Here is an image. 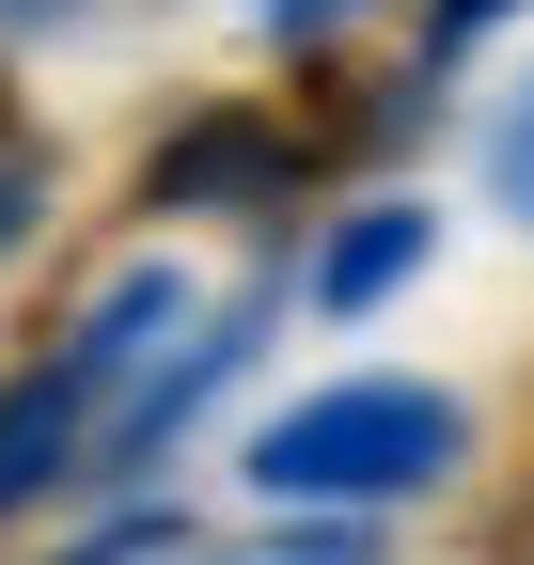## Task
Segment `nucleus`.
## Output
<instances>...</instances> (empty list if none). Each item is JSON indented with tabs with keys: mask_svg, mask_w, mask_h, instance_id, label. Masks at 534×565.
<instances>
[{
	"mask_svg": "<svg viewBox=\"0 0 534 565\" xmlns=\"http://www.w3.org/2000/svg\"><path fill=\"white\" fill-rule=\"evenodd\" d=\"M456 456H472V408L425 393V377H330V393L252 424V487L267 503H409Z\"/></svg>",
	"mask_w": 534,
	"mask_h": 565,
	"instance_id": "nucleus-1",
	"label": "nucleus"
},
{
	"mask_svg": "<svg viewBox=\"0 0 534 565\" xmlns=\"http://www.w3.org/2000/svg\"><path fill=\"white\" fill-rule=\"evenodd\" d=\"M173 330H189V282H173V267H126L110 299L63 330V362H79L95 408H110V393H142V377H158V345H173Z\"/></svg>",
	"mask_w": 534,
	"mask_h": 565,
	"instance_id": "nucleus-2",
	"label": "nucleus"
},
{
	"mask_svg": "<svg viewBox=\"0 0 534 565\" xmlns=\"http://www.w3.org/2000/svg\"><path fill=\"white\" fill-rule=\"evenodd\" d=\"M79 424H95V377H79V362H47V377L0 393V519H17L63 456H79Z\"/></svg>",
	"mask_w": 534,
	"mask_h": 565,
	"instance_id": "nucleus-3",
	"label": "nucleus"
},
{
	"mask_svg": "<svg viewBox=\"0 0 534 565\" xmlns=\"http://www.w3.org/2000/svg\"><path fill=\"white\" fill-rule=\"evenodd\" d=\"M425 252H440V221H425V204H362V221L314 252V315H377Z\"/></svg>",
	"mask_w": 534,
	"mask_h": 565,
	"instance_id": "nucleus-4",
	"label": "nucleus"
},
{
	"mask_svg": "<svg viewBox=\"0 0 534 565\" xmlns=\"http://www.w3.org/2000/svg\"><path fill=\"white\" fill-rule=\"evenodd\" d=\"M236 189H299V141H267V126H205V141H173V158L142 173L158 221H189V204H236Z\"/></svg>",
	"mask_w": 534,
	"mask_h": 565,
	"instance_id": "nucleus-5",
	"label": "nucleus"
},
{
	"mask_svg": "<svg viewBox=\"0 0 534 565\" xmlns=\"http://www.w3.org/2000/svg\"><path fill=\"white\" fill-rule=\"evenodd\" d=\"M32 221H47V173H32V158H0V252H17Z\"/></svg>",
	"mask_w": 534,
	"mask_h": 565,
	"instance_id": "nucleus-6",
	"label": "nucleus"
},
{
	"mask_svg": "<svg viewBox=\"0 0 534 565\" xmlns=\"http://www.w3.org/2000/svg\"><path fill=\"white\" fill-rule=\"evenodd\" d=\"M267 32H330V17H362V0H252Z\"/></svg>",
	"mask_w": 534,
	"mask_h": 565,
	"instance_id": "nucleus-7",
	"label": "nucleus"
},
{
	"mask_svg": "<svg viewBox=\"0 0 534 565\" xmlns=\"http://www.w3.org/2000/svg\"><path fill=\"white\" fill-rule=\"evenodd\" d=\"M503 189L534 204V95H519V126H503Z\"/></svg>",
	"mask_w": 534,
	"mask_h": 565,
	"instance_id": "nucleus-8",
	"label": "nucleus"
},
{
	"mask_svg": "<svg viewBox=\"0 0 534 565\" xmlns=\"http://www.w3.org/2000/svg\"><path fill=\"white\" fill-rule=\"evenodd\" d=\"M488 17H519V0H440V47H472Z\"/></svg>",
	"mask_w": 534,
	"mask_h": 565,
	"instance_id": "nucleus-9",
	"label": "nucleus"
},
{
	"mask_svg": "<svg viewBox=\"0 0 534 565\" xmlns=\"http://www.w3.org/2000/svg\"><path fill=\"white\" fill-rule=\"evenodd\" d=\"M0 17H63V0H0Z\"/></svg>",
	"mask_w": 534,
	"mask_h": 565,
	"instance_id": "nucleus-10",
	"label": "nucleus"
}]
</instances>
